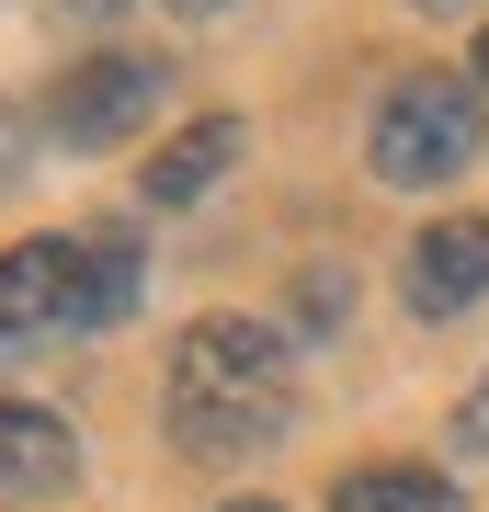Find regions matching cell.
<instances>
[{
	"mask_svg": "<svg viewBox=\"0 0 489 512\" xmlns=\"http://www.w3.org/2000/svg\"><path fill=\"white\" fill-rule=\"evenodd\" d=\"M296 308H308V319H342V308H353V274H308V296H296Z\"/></svg>",
	"mask_w": 489,
	"mask_h": 512,
	"instance_id": "10",
	"label": "cell"
},
{
	"mask_svg": "<svg viewBox=\"0 0 489 512\" xmlns=\"http://www.w3.org/2000/svg\"><path fill=\"white\" fill-rule=\"evenodd\" d=\"M137 296H148V251H137V228H114V217L103 228L12 239V251H0V365L137 319Z\"/></svg>",
	"mask_w": 489,
	"mask_h": 512,
	"instance_id": "2",
	"label": "cell"
},
{
	"mask_svg": "<svg viewBox=\"0 0 489 512\" xmlns=\"http://www.w3.org/2000/svg\"><path fill=\"white\" fill-rule=\"evenodd\" d=\"M399 296H410V319L478 308V296H489V217H433L410 239V262H399Z\"/></svg>",
	"mask_w": 489,
	"mask_h": 512,
	"instance_id": "5",
	"label": "cell"
},
{
	"mask_svg": "<svg viewBox=\"0 0 489 512\" xmlns=\"http://www.w3.org/2000/svg\"><path fill=\"white\" fill-rule=\"evenodd\" d=\"M160 410L182 456H262L296 433V330L205 308L160 365Z\"/></svg>",
	"mask_w": 489,
	"mask_h": 512,
	"instance_id": "1",
	"label": "cell"
},
{
	"mask_svg": "<svg viewBox=\"0 0 489 512\" xmlns=\"http://www.w3.org/2000/svg\"><path fill=\"white\" fill-rule=\"evenodd\" d=\"M217 512H285V501H262V490H251V501H217Z\"/></svg>",
	"mask_w": 489,
	"mask_h": 512,
	"instance_id": "12",
	"label": "cell"
},
{
	"mask_svg": "<svg viewBox=\"0 0 489 512\" xmlns=\"http://www.w3.org/2000/svg\"><path fill=\"white\" fill-rule=\"evenodd\" d=\"M330 512H455V478L444 467H353V478H330Z\"/></svg>",
	"mask_w": 489,
	"mask_h": 512,
	"instance_id": "8",
	"label": "cell"
},
{
	"mask_svg": "<svg viewBox=\"0 0 489 512\" xmlns=\"http://www.w3.org/2000/svg\"><path fill=\"white\" fill-rule=\"evenodd\" d=\"M171 92V57H137V46H103V57H69V69L46 80V137L57 148H114L137 137L148 114Z\"/></svg>",
	"mask_w": 489,
	"mask_h": 512,
	"instance_id": "4",
	"label": "cell"
},
{
	"mask_svg": "<svg viewBox=\"0 0 489 512\" xmlns=\"http://www.w3.org/2000/svg\"><path fill=\"white\" fill-rule=\"evenodd\" d=\"M23 171V114H0V183Z\"/></svg>",
	"mask_w": 489,
	"mask_h": 512,
	"instance_id": "11",
	"label": "cell"
},
{
	"mask_svg": "<svg viewBox=\"0 0 489 512\" xmlns=\"http://www.w3.org/2000/svg\"><path fill=\"white\" fill-rule=\"evenodd\" d=\"M478 160V69H410L364 126V171L387 194H433Z\"/></svg>",
	"mask_w": 489,
	"mask_h": 512,
	"instance_id": "3",
	"label": "cell"
},
{
	"mask_svg": "<svg viewBox=\"0 0 489 512\" xmlns=\"http://www.w3.org/2000/svg\"><path fill=\"white\" fill-rule=\"evenodd\" d=\"M455 456H489V376L455 399Z\"/></svg>",
	"mask_w": 489,
	"mask_h": 512,
	"instance_id": "9",
	"label": "cell"
},
{
	"mask_svg": "<svg viewBox=\"0 0 489 512\" xmlns=\"http://www.w3.org/2000/svg\"><path fill=\"white\" fill-rule=\"evenodd\" d=\"M80 478V433L35 399H0V501H57Z\"/></svg>",
	"mask_w": 489,
	"mask_h": 512,
	"instance_id": "6",
	"label": "cell"
},
{
	"mask_svg": "<svg viewBox=\"0 0 489 512\" xmlns=\"http://www.w3.org/2000/svg\"><path fill=\"white\" fill-rule=\"evenodd\" d=\"M410 12H455V0H410Z\"/></svg>",
	"mask_w": 489,
	"mask_h": 512,
	"instance_id": "16",
	"label": "cell"
},
{
	"mask_svg": "<svg viewBox=\"0 0 489 512\" xmlns=\"http://www.w3.org/2000/svg\"><path fill=\"white\" fill-rule=\"evenodd\" d=\"M171 12H228V0H171Z\"/></svg>",
	"mask_w": 489,
	"mask_h": 512,
	"instance_id": "15",
	"label": "cell"
},
{
	"mask_svg": "<svg viewBox=\"0 0 489 512\" xmlns=\"http://www.w3.org/2000/svg\"><path fill=\"white\" fill-rule=\"evenodd\" d=\"M467 69H478V80H489V23H478V57H467Z\"/></svg>",
	"mask_w": 489,
	"mask_h": 512,
	"instance_id": "13",
	"label": "cell"
},
{
	"mask_svg": "<svg viewBox=\"0 0 489 512\" xmlns=\"http://www.w3.org/2000/svg\"><path fill=\"white\" fill-rule=\"evenodd\" d=\"M69 12H126V0H69Z\"/></svg>",
	"mask_w": 489,
	"mask_h": 512,
	"instance_id": "14",
	"label": "cell"
},
{
	"mask_svg": "<svg viewBox=\"0 0 489 512\" xmlns=\"http://www.w3.org/2000/svg\"><path fill=\"white\" fill-rule=\"evenodd\" d=\"M239 148H251V126H239V114H194L182 137H160V160L137 171V194L171 217V205H194V194H217V183H228Z\"/></svg>",
	"mask_w": 489,
	"mask_h": 512,
	"instance_id": "7",
	"label": "cell"
}]
</instances>
